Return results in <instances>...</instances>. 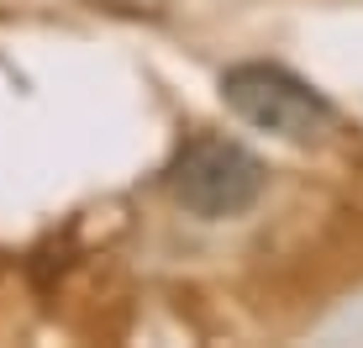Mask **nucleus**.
I'll list each match as a JSON object with an SVG mask.
<instances>
[{"label": "nucleus", "instance_id": "f257e3e1", "mask_svg": "<svg viewBox=\"0 0 363 348\" xmlns=\"http://www.w3.org/2000/svg\"><path fill=\"white\" fill-rule=\"evenodd\" d=\"M264 180H269L264 158H258L253 148L232 143V138H216V132H195V138L174 153V164L164 174L169 195L200 222L242 217V211L264 195Z\"/></svg>", "mask_w": 363, "mask_h": 348}, {"label": "nucleus", "instance_id": "f03ea898", "mask_svg": "<svg viewBox=\"0 0 363 348\" xmlns=\"http://www.w3.org/2000/svg\"><path fill=\"white\" fill-rule=\"evenodd\" d=\"M221 101H227L247 127L274 132L284 143H316L321 132H332L337 106L316 90L311 80H300L284 64H232L221 74Z\"/></svg>", "mask_w": 363, "mask_h": 348}]
</instances>
